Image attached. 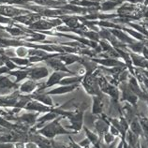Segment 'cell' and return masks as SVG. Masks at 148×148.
<instances>
[{
    "label": "cell",
    "instance_id": "obj_23",
    "mask_svg": "<svg viewBox=\"0 0 148 148\" xmlns=\"http://www.w3.org/2000/svg\"><path fill=\"white\" fill-rule=\"evenodd\" d=\"M0 148H14V143H0Z\"/></svg>",
    "mask_w": 148,
    "mask_h": 148
},
{
    "label": "cell",
    "instance_id": "obj_25",
    "mask_svg": "<svg viewBox=\"0 0 148 148\" xmlns=\"http://www.w3.org/2000/svg\"><path fill=\"white\" fill-rule=\"evenodd\" d=\"M71 148H84V147H82L79 143H76L75 142L73 141V140L71 138Z\"/></svg>",
    "mask_w": 148,
    "mask_h": 148
},
{
    "label": "cell",
    "instance_id": "obj_12",
    "mask_svg": "<svg viewBox=\"0 0 148 148\" xmlns=\"http://www.w3.org/2000/svg\"><path fill=\"white\" fill-rule=\"evenodd\" d=\"M109 127V123L104 119H99L96 121V130L100 137H103V135L108 131Z\"/></svg>",
    "mask_w": 148,
    "mask_h": 148
},
{
    "label": "cell",
    "instance_id": "obj_8",
    "mask_svg": "<svg viewBox=\"0 0 148 148\" xmlns=\"http://www.w3.org/2000/svg\"><path fill=\"white\" fill-rule=\"evenodd\" d=\"M30 98L32 99L35 100H38L40 102L43 103L46 106H49V107H53V101L52 99V98L47 95L46 93H42V92H34L33 94L30 95Z\"/></svg>",
    "mask_w": 148,
    "mask_h": 148
},
{
    "label": "cell",
    "instance_id": "obj_10",
    "mask_svg": "<svg viewBox=\"0 0 148 148\" xmlns=\"http://www.w3.org/2000/svg\"><path fill=\"white\" fill-rule=\"evenodd\" d=\"M38 114L37 112H26V114H22L19 117H15V119H20V121L25 123L28 126H33L37 123V119H38Z\"/></svg>",
    "mask_w": 148,
    "mask_h": 148
},
{
    "label": "cell",
    "instance_id": "obj_24",
    "mask_svg": "<svg viewBox=\"0 0 148 148\" xmlns=\"http://www.w3.org/2000/svg\"><path fill=\"white\" fill-rule=\"evenodd\" d=\"M14 148H25V142H15L14 143Z\"/></svg>",
    "mask_w": 148,
    "mask_h": 148
},
{
    "label": "cell",
    "instance_id": "obj_18",
    "mask_svg": "<svg viewBox=\"0 0 148 148\" xmlns=\"http://www.w3.org/2000/svg\"><path fill=\"white\" fill-rule=\"evenodd\" d=\"M82 81V77H67L63 78L59 82V85H69V84H75L80 83Z\"/></svg>",
    "mask_w": 148,
    "mask_h": 148
},
{
    "label": "cell",
    "instance_id": "obj_13",
    "mask_svg": "<svg viewBox=\"0 0 148 148\" xmlns=\"http://www.w3.org/2000/svg\"><path fill=\"white\" fill-rule=\"evenodd\" d=\"M84 131L86 133V136L88 138V140L90 141V143L93 145V146L96 147V148H100L99 145H100V139H99V136L98 133H94L88 130L86 127H84Z\"/></svg>",
    "mask_w": 148,
    "mask_h": 148
},
{
    "label": "cell",
    "instance_id": "obj_14",
    "mask_svg": "<svg viewBox=\"0 0 148 148\" xmlns=\"http://www.w3.org/2000/svg\"><path fill=\"white\" fill-rule=\"evenodd\" d=\"M126 137H127L128 147L130 148H137L138 147V145H139L138 136L134 134L130 130H127V133H126Z\"/></svg>",
    "mask_w": 148,
    "mask_h": 148
},
{
    "label": "cell",
    "instance_id": "obj_15",
    "mask_svg": "<svg viewBox=\"0 0 148 148\" xmlns=\"http://www.w3.org/2000/svg\"><path fill=\"white\" fill-rule=\"evenodd\" d=\"M47 63L51 66V67L56 69V71H64V72L71 73V71H69L68 69L66 68L59 60H57V59H51V60L47 61Z\"/></svg>",
    "mask_w": 148,
    "mask_h": 148
},
{
    "label": "cell",
    "instance_id": "obj_3",
    "mask_svg": "<svg viewBox=\"0 0 148 148\" xmlns=\"http://www.w3.org/2000/svg\"><path fill=\"white\" fill-rule=\"evenodd\" d=\"M25 110L27 111H33V112H51L53 110V107H49V106H46L43 103L40 102L38 100H35L31 99L28 102L26 103L25 107L24 108Z\"/></svg>",
    "mask_w": 148,
    "mask_h": 148
},
{
    "label": "cell",
    "instance_id": "obj_22",
    "mask_svg": "<svg viewBox=\"0 0 148 148\" xmlns=\"http://www.w3.org/2000/svg\"><path fill=\"white\" fill-rule=\"evenodd\" d=\"M25 148H40V145L36 142H26L25 143Z\"/></svg>",
    "mask_w": 148,
    "mask_h": 148
},
{
    "label": "cell",
    "instance_id": "obj_2",
    "mask_svg": "<svg viewBox=\"0 0 148 148\" xmlns=\"http://www.w3.org/2000/svg\"><path fill=\"white\" fill-rule=\"evenodd\" d=\"M68 118L71 121V126L69 127L72 128L73 132H79L82 127H83V122H84V112L83 111H76L71 112V114L68 116Z\"/></svg>",
    "mask_w": 148,
    "mask_h": 148
},
{
    "label": "cell",
    "instance_id": "obj_20",
    "mask_svg": "<svg viewBox=\"0 0 148 148\" xmlns=\"http://www.w3.org/2000/svg\"><path fill=\"white\" fill-rule=\"evenodd\" d=\"M16 54L19 57H25L28 54V50L25 47H18L16 49Z\"/></svg>",
    "mask_w": 148,
    "mask_h": 148
},
{
    "label": "cell",
    "instance_id": "obj_1",
    "mask_svg": "<svg viewBox=\"0 0 148 148\" xmlns=\"http://www.w3.org/2000/svg\"><path fill=\"white\" fill-rule=\"evenodd\" d=\"M64 116H58L57 118L53 119V121L49 122L45 127H42L41 128H38V130H37L38 134L43 136V137L47 138L49 140L53 139L57 135L71 134V132L68 131L60 124V120Z\"/></svg>",
    "mask_w": 148,
    "mask_h": 148
},
{
    "label": "cell",
    "instance_id": "obj_19",
    "mask_svg": "<svg viewBox=\"0 0 148 148\" xmlns=\"http://www.w3.org/2000/svg\"><path fill=\"white\" fill-rule=\"evenodd\" d=\"M103 140H104V142L105 143H107V145H110V143H112V142H114V136L111 134V133H109V132H106L104 135H103Z\"/></svg>",
    "mask_w": 148,
    "mask_h": 148
},
{
    "label": "cell",
    "instance_id": "obj_16",
    "mask_svg": "<svg viewBox=\"0 0 148 148\" xmlns=\"http://www.w3.org/2000/svg\"><path fill=\"white\" fill-rule=\"evenodd\" d=\"M130 130L133 132L134 134H136L139 137L140 135L142 134L143 132V128H142V126L141 124H140V121L139 120H137V118H134V120H132L131 123H130Z\"/></svg>",
    "mask_w": 148,
    "mask_h": 148
},
{
    "label": "cell",
    "instance_id": "obj_11",
    "mask_svg": "<svg viewBox=\"0 0 148 148\" xmlns=\"http://www.w3.org/2000/svg\"><path fill=\"white\" fill-rule=\"evenodd\" d=\"M103 101L101 97L99 96H93V107H92V114H100L103 112Z\"/></svg>",
    "mask_w": 148,
    "mask_h": 148
},
{
    "label": "cell",
    "instance_id": "obj_6",
    "mask_svg": "<svg viewBox=\"0 0 148 148\" xmlns=\"http://www.w3.org/2000/svg\"><path fill=\"white\" fill-rule=\"evenodd\" d=\"M67 76V74L64 71H54L52 75L49 77L48 81L46 82L45 84H43V88H49V87H52V86H54V85L56 84H59V82Z\"/></svg>",
    "mask_w": 148,
    "mask_h": 148
},
{
    "label": "cell",
    "instance_id": "obj_27",
    "mask_svg": "<svg viewBox=\"0 0 148 148\" xmlns=\"http://www.w3.org/2000/svg\"><path fill=\"white\" fill-rule=\"evenodd\" d=\"M147 140H148V139H147Z\"/></svg>",
    "mask_w": 148,
    "mask_h": 148
},
{
    "label": "cell",
    "instance_id": "obj_26",
    "mask_svg": "<svg viewBox=\"0 0 148 148\" xmlns=\"http://www.w3.org/2000/svg\"><path fill=\"white\" fill-rule=\"evenodd\" d=\"M0 135H1V134H0Z\"/></svg>",
    "mask_w": 148,
    "mask_h": 148
},
{
    "label": "cell",
    "instance_id": "obj_5",
    "mask_svg": "<svg viewBox=\"0 0 148 148\" xmlns=\"http://www.w3.org/2000/svg\"><path fill=\"white\" fill-rule=\"evenodd\" d=\"M38 84L34 80H27L19 86V92L23 95H31L37 90Z\"/></svg>",
    "mask_w": 148,
    "mask_h": 148
},
{
    "label": "cell",
    "instance_id": "obj_9",
    "mask_svg": "<svg viewBox=\"0 0 148 148\" xmlns=\"http://www.w3.org/2000/svg\"><path fill=\"white\" fill-rule=\"evenodd\" d=\"M18 84L15 82H11L9 77L6 76H0V91H3L4 93L10 90V89H18L19 88Z\"/></svg>",
    "mask_w": 148,
    "mask_h": 148
},
{
    "label": "cell",
    "instance_id": "obj_21",
    "mask_svg": "<svg viewBox=\"0 0 148 148\" xmlns=\"http://www.w3.org/2000/svg\"><path fill=\"white\" fill-rule=\"evenodd\" d=\"M11 61L15 62V63H17L18 65H22V66H25L27 64H29V60H26V59H19V58H12V59H10Z\"/></svg>",
    "mask_w": 148,
    "mask_h": 148
},
{
    "label": "cell",
    "instance_id": "obj_7",
    "mask_svg": "<svg viewBox=\"0 0 148 148\" xmlns=\"http://www.w3.org/2000/svg\"><path fill=\"white\" fill-rule=\"evenodd\" d=\"M77 87H78V84H69V85H59L58 87H56V88L52 89V90H49L45 93L49 96H51V95H64V94H67V93L72 92L74 89Z\"/></svg>",
    "mask_w": 148,
    "mask_h": 148
},
{
    "label": "cell",
    "instance_id": "obj_4",
    "mask_svg": "<svg viewBox=\"0 0 148 148\" xmlns=\"http://www.w3.org/2000/svg\"><path fill=\"white\" fill-rule=\"evenodd\" d=\"M49 75L48 69L45 67H36L33 69H30L28 71V77L31 80L37 81L46 78Z\"/></svg>",
    "mask_w": 148,
    "mask_h": 148
},
{
    "label": "cell",
    "instance_id": "obj_17",
    "mask_svg": "<svg viewBox=\"0 0 148 148\" xmlns=\"http://www.w3.org/2000/svg\"><path fill=\"white\" fill-rule=\"evenodd\" d=\"M10 75H13L16 79H15V83L19 84L21 81L25 80V78L28 77V71H10L9 72Z\"/></svg>",
    "mask_w": 148,
    "mask_h": 148
}]
</instances>
